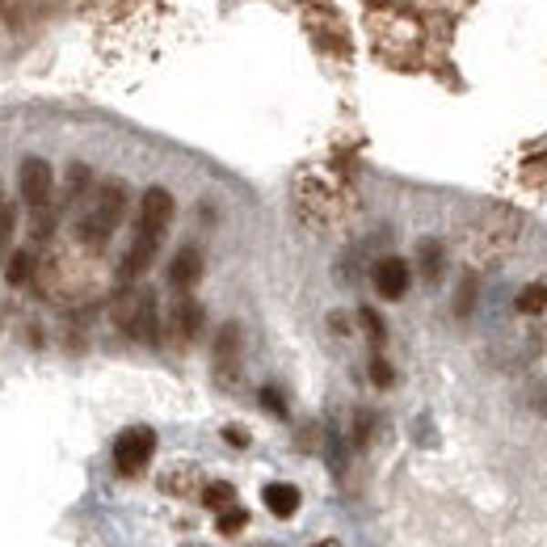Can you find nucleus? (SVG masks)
<instances>
[{
  "mask_svg": "<svg viewBox=\"0 0 547 547\" xmlns=\"http://www.w3.org/2000/svg\"><path fill=\"white\" fill-rule=\"evenodd\" d=\"M0 202H5V190H0Z\"/></svg>",
  "mask_w": 547,
  "mask_h": 547,
  "instance_id": "5701e85b",
  "label": "nucleus"
},
{
  "mask_svg": "<svg viewBox=\"0 0 547 547\" xmlns=\"http://www.w3.org/2000/svg\"><path fill=\"white\" fill-rule=\"evenodd\" d=\"M169 223H173V194H169L164 186H152L148 194H143V202H139V228L164 236Z\"/></svg>",
  "mask_w": 547,
  "mask_h": 547,
  "instance_id": "39448f33",
  "label": "nucleus"
},
{
  "mask_svg": "<svg viewBox=\"0 0 547 547\" xmlns=\"http://www.w3.org/2000/svg\"><path fill=\"white\" fill-rule=\"evenodd\" d=\"M262 405H265V408H270V413H274V417H286V405H283V396L274 392V387H265V392H262Z\"/></svg>",
  "mask_w": 547,
  "mask_h": 547,
  "instance_id": "aec40b11",
  "label": "nucleus"
},
{
  "mask_svg": "<svg viewBox=\"0 0 547 547\" xmlns=\"http://www.w3.org/2000/svg\"><path fill=\"white\" fill-rule=\"evenodd\" d=\"M262 501H265V510H270L274 518H291L299 510V489L295 484L274 480V484H265L262 489Z\"/></svg>",
  "mask_w": 547,
  "mask_h": 547,
  "instance_id": "1a4fd4ad",
  "label": "nucleus"
},
{
  "mask_svg": "<svg viewBox=\"0 0 547 547\" xmlns=\"http://www.w3.org/2000/svg\"><path fill=\"white\" fill-rule=\"evenodd\" d=\"M122 328L131 333L135 341H156V295H135L131 307L122 312Z\"/></svg>",
  "mask_w": 547,
  "mask_h": 547,
  "instance_id": "423d86ee",
  "label": "nucleus"
},
{
  "mask_svg": "<svg viewBox=\"0 0 547 547\" xmlns=\"http://www.w3.org/2000/svg\"><path fill=\"white\" fill-rule=\"evenodd\" d=\"M371 379H375V387H387V383H392V366H387L379 354H375V362H371Z\"/></svg>",
  "mask_w": 547,
  "mask_h": 547,
  "instance_id": "6ab92c4d",
  "label": "nucleus"
},
{
  "mask_svg": "<svg viewBox=\"0 0 547 547\" xmlns=\"http://www.w3.org/2000/svg\"><path fill=\"white\" fill-rule=\"evenodd\" d=\"M5 278H9V286H26L34 278V253L30 249H17L9 257V265H5Z\"/></svg>",
  "mask_w": 547,
  "mask_h": 547,
  "instance_id": "9b49d317",
  "label": "nucleus"
},
{
  "mask_svg": "<svg viewBox=\"0 0 547 547\" xmlns=\"http://www.w3.org/2000/svg\"><path fill=\"white\" fill-rule=\"evenodd\" d=\"M362 325H366V333H371V341H375V346H383V337H387V333H383V320L375 316L371 307H362Z\"/></svg>",
  "mask_w": 547,
  "mask_h": 547,
  "instance_id": "a211bd4d",
  "label": "nucleus"
},
{
  "mask_svg": "<svg viewBox=\"0 0 547 547\" xmlns=\"http://www.w3.org/2000/svg\"><path fill=\"white\" fill-rule=\"evenodd\" d=\"M160 241H164V236H156V232L135 228V241H131V249H127V257H122V270H119L122 283H135V278H139V274L152 265V257H156V249H160Z\"/></svg>",
  "mask_w": 547,
  "mask_h": 547,
  "instance_id": "20e7f679",
  "label": "nucleus"
},
{
  "mask_svg": "<svg viewBox=\"0 0 547 547\" xmlns=\"http://www.w3.org/2000/svg\"><path fill=\"white\" fill-rule=\"evenodd\" d=\"M375 291H379L383 299H400L408 291V265L400 262V257H383V262L375 265Z\"/></svg>",
  "mask_w": 547,
  "mask_h": 547,
  "instance_id": "0eeeda50",
  "label": "nucleus"
},
{
  "mask_svg": "<svg viewBox=\"0 0 547 547\" xmlns=\"http://www.w3.org/2000/svg\"><path fill=\"white\" fill-rule=\"evenodd\" d=\"M236 350H241V328L228 325L215 341V362L223 366V371H236Z\"/></svg>",
  "mask_w": 547,
  "mask_h": 547,
  "instance_id": "9d476101",
  "label": "nucleus"
},
{
  "mask_svg": "<svg viewBox=\"0 0 547 547\" xmlns=\"http://www.w3.org/2000/svg\"><path fill=\"white\" fill-rule=\"evenodd\" d=\"M17 190H22V202L30 211H46L55 194V173L43 156H26L22 169H17Z\"/></svg>",
  "mask_w": 547,
  "mask_h": 547,
  "instance_id": "7ed1b4c3",
  "label": "nucleus"
},
{
  "mask_svg": "<svg viewBox=\"0 0 547 547\" xmlns=\"http://www.w3.org/2000/svg\"><path fill=\"white\" fill-rule=\"evenodd\" d=\"M122 211H127V186H122V181H101L93 202H88V211L77 219V241L85 244V249H106L109 232L119 228Z\"/></svg>",
  "mask_w": 547,
  "mask_h": 547,
  "instance_id": "f257e3e1",
  "label": "nucleus"
},
{
  "mask_svg": "<svg viewBox=\"0 0 547 547\" xmlns=\"http://www.w3.org/2000/svg\"><path fill=\"white\" fill-rule=\"evenodd\" d=\"M177 333H181V337H198V328H202V307L194 304V299H181V304H177Z\"/></svg>",
  "mask_w": 547,
  "mask_h": 547,
  "instance_id": "f8f14e48",
  "label": "nucleus"
},
{
  "mask_svg": "<svg viewBox=\"0 0 547 547\" xmlns=\"http://www.w3.org/2000/svg\"><path fill=\"white\" fill-rule=\"evenodd\" d=\"M543 304H547V286H526L518 295V312H539Z\"/></svg>",
  "mask_w": 547,
  "mask_h": 547,
  "instance_id": "2eb2a0df",
  "label": "nucleus"
},
{
  "mask_svg": "<svg viewBox=\"0 0 547 547\" xmlns=\"http://www.w3.org/2000/svg\"><path fill=\"white\" fill-rule=\"evenodd\" d=\"M198 278H202V253H198L194 244H186V249L173 257V265H169V286H177V291H190Z\"/></svg>",
  "mask_w": 547,
  "mask_h": 547,
  "instance_id": "6e6552de",
  "label": "nucleus"
},
{
  "mask_svg": "<svg viewBox=\"0 0 547 547\" xmlns=\"http://www.w3.org/2000/svg\"><path fill=\"white\" fill-rule=\"evenodd\" d=\"M312 547H337V543H333V539H328V543H312Z\"/></svg>",
  "mask_w": 547,
  "mask_h": 547,
  "instance_id": "4be33fe9",
  "label": "nucleus"
},
{
  "mask_svg": "<svg viewBox=\"0 0 547 547\" xmlns=\"http://www.w3.org/2000/svg\"><path fill=\"white\" fill-rule=\"evenodd\" d=\"M13 228H17V215H13L9 202H0V249H9Z\"/></svg>",
  "mask_w": 547,
  "mask_h": 547,
  "instance_id": "dca6fc26",
  "label": "nucleus"
},
{
  "mask_svg": "<svg viewBox=\"0 0 547 547\" xmlns=\"http://www.w3.org/2000/svg\"><path fill=\"white\" fill-rule=\"evenodd\" d=\"M202 501L211 505V510H228V505H236V489H232V484H207V489H202Z\"/></svg>",
  "mask_w": 547,
  "mask_h": 547,
  "instance_id": "ddd939ff",
  "label": "nucleus"
},
{
  "mask_svg": "<svg viewBox=\"0 0 547 547\" xmlns=\"http://www.w3.org/2000/svg\"><path fill=\"white\" fill-rule=\"evenodd\" d=\"M421 262H426V278H438V270H442V253H438V244H421Z\"/></svg>",
  "mask_w": 547,
  "mask_h": 547,
  "instance_id": "f3484780",
  "label": "nucleus"
},
{
  "mask_svg": "<svg viewBox=\"0 0 547 547\" xmlns=\"http://www.w3.org/2000/svg\"><path fill=\"white\" fill-rule=\"evenodd\" d=\"M156 455V434L148 426H131L114 438V471L119 476H139Z\"/></svg>",
  "mask_w": 547,
  "mask_h": 547,
  "instance_id": "f03ea898",
  "label": "nucleus"
},
{
  "mask_svg": "<svg viewBox=\"0 0 547 547\" xmlns=\"http://www.w3.org/2000/svg\"><path fill=\"white\" fill-rule=\"evenodd\" d=\"M249 526V514H244L241 505H228V510H219V535H236Z\"/></svg>",
  "mask_w": 547,
  "mask_h": 547,
  "instance_id": "4468645a",
  "label": "nucleus"
},
{
  "mask_svg": "<svg viewBox=\"0 0 547 547\" xmlns=\"http://www.w3.org/2000/svg\"><path fill=\"white\" fill-rule=\"evenodd\" d=\"M223 438H228L232 447H244V442H249V438H244V434H241V429H228V434H223Z\"/></svg>",
  "mask_w": 547,
  "mask_h": 547,
  "instance_id": "412c9836",
  "label": "nucleus"
}]
</instances>
